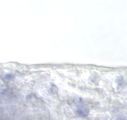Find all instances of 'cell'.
<instances>
[{
	"label": "cell",
	"mask_w": 127,
	"mask_h": 120,
	"mask_svg": "<svg viewBox=\"0 0 127 120\" xmlns=\"http://www.w3.org/2000/svg\"><path fill=\"white\" fill-rule=\"evenodd\" d=\"M125 120L124 119H123V118H117V120Z\"/></svg>",
	"instance_id": "obj_2"
},
{
	"label": "cell",
	"mask_w": 127,
	"mask_h": 120,
	"mask_svg": "<svg viewBox=\"0 0 127 120\" xmlns=\"http://www.w3.org/2000/svg\"><path fill=\"white\" fill-rule=\"evenodd\" d=\"M77 112L79 115L82 116H86L88 113V110L86 107L81 106L78 108Z\"/></svg>",
	"instance_id": "obj_1"
}]
</instances>
